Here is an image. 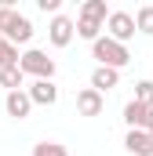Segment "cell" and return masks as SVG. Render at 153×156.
I'll use <instances>...</instances> for the list:
<instances>
[{
  "label": "cell",
  "instance_id": "obj_1",
  "mask_svg": "<svg viewBox=\"0 0 153 156\" xmlns=\"http://www.w3.org/2000/svg\"><path fill=\"white\" fill-rule=\"evenodd\" d=\"M91 58H95L99 66H106V69H124V66L131 62L128 47L117 44L113 37H99V40H95V44H91Z\"/></svg>",
  "mask_w": 153,
  "mask_h": 156
},
{
  "label": "cell",
  "instance_id": "obj_2",
  "mask_svg": "<svg viewBox=\"0 0 153 156\" xmlns=\"http://www.w3.org/2000/svg\"><path fill=\"white\" fill-rule=\"evenodd\" d=\"M18 69L33 80H55V58H47V51H40V47H29L22 55Z\"/></svg>",
  "mask_w": 153,
  "mask_h": 156
},
{
  "label": "cell",
  "instance_id": "obj_3",
  "mask_svg": "<svg viewBox=\"0 0 153 156\" xmlns=\"http://www.w3.org/2000/svg\"><path fill=\"white\" fill-rule=\"evenodd\" d=\"M139 33V26H135V15L131 11H113L110 15V22H106V37H113L117 44H124L128 47V40Z\"/></svg>",
  "mask_w": 153,
  "mask_h": 156
},
{
  "label": "cell",
  "instance_id": "obj_4",
  "mask_svg": "<svg viewBox=\"0 0 153 156\" xmlns=\"http://www.w3.org/2000/svg\"><path fill=\"white\" fill-rule=\"evenodd\" d=\"M73 37H76V22H73V18H66V15H55L51 26H47V40H51L55 47H69Z\"/></svg>",
  "mask_w": 153,
  "mask_h": 156
},
{
  "label": "cell",
  "instance_id": "obj_5",
  "mask_svg": "<svg viewBox=\"0 0 153 156\" xmlns=\"http://www.w3.org/2000/svg\"><path fill=\"white\" fill-rule=\"evenodd\" d=\"M102 109H106V94H99L95 87L76 91V113L80 116H102Z\"/></svg>",
  "mask_w": 153,
  "mask_h": 156
},
{
  "label": "cell",
  "instance_id": "obj_6",
  "mask_svg": "<svg viewBox=\"0 0 153 156\" xmlns=\"http://www.w3.org/2000/svg\"><path fill=\"white\" fill-rule=\"evenodd\" d=\"M4 109H7V116L26 120L29 113H33V98H29V91H26V87H22V91H11V94L4 98Z\"/></svg>",
  "mask_w": 153,
  "mask_h": 156
},
{
  "label": "cell",
  "instance_id": "obj_7",
  "mask_svg": "<svg viewBox=\"0 0 153 156\" xmlns=\"http://www.w3.org/2000/svg\"><path fill=\"white\" fill-rule=\"evenodd\" d=\"M26 91H29L33 105H55V102H58V87H55V80H33Z\"/></svg>",
  "mask_w": 153,
  "mask_h": 156
},
{
  "label": "cell",
  "instance_id": "obj_8",
  "mask_svg": "<svg viewBox=\"0 0 153 156\" xmlns=\"http://www.w3.org/2000/svg\"><path fill=\"white\" fill-rule=\"evenodd\" d=\"M124 149L131 156H153V134L150 131H128L124 134Z\"/></svg>",
  "mask_w": 153,
  "mask_h": 156
},
{
  "label": "cell",
  "instance_id": "obj_9",
  "mask_svg": "<svg viewBox=\"0 0 153 156\" xmlns=\"http://www.w3.org/2000/svg\"><path fill=\"white\" fill-rule=\"evenodd\" d=\"M4 37L11 40V44H15V47H18V44H29V40H33V22H29V18H26V15H15V18H11V26H7V33H4Z\"/></svg>",
  "mask_w": 153,
  "mask_h": 156
},
{
  "label": "cell",
  "instance_id": "obj_10",
  "mask_svg": "<svg viewBox=\"0 0 153 156\" xmlns=\"http://www.w3.org/2000/svg\"><path fill=\"white\" fill-rule=\"evenodd\" d=\"M146 120H150V105H142V102H128L124 105V123H128V131H146Z\"/></svg>",
  "mask_w": 153,
  "mask_h": 156
},
{
  "label": "cell",
  "instance_id": "obj_11",
  "mask_svg": "<svg viewBox=\"0 0 153 156\" xmlns=\"http://www.w3.org/2000/svg\"><path fill=\"white\" fill-rule=\"evenodd\" d=\"M117 83H120V69H106V66H95V69H91V87H95L99 94L113 91Z\"/></svg>",
  "mask_w": 153,
  "mask_h": 156
},
{
  "label": "cell",
  "instance_id": "obj_12",
  "mask_svg": "<svg viewBox=\"0 0 153 156\" xmlns=\"http://www.w3.org/2000/svg\"><path fill=\"white\" fill-rule=\"evenodd\" d=\"M110 15H113V11L106 7V0H84V4H80V18H91V22H102V26H106Z\"/></svg>",
  "mask_w": 153,
  "mask_h": 156
},
{
  "label": "cell",
  "instance_id": "obj_13",
  "mask_svg": "<svg viewBox=\"0 0 153 156\" xmlns=\"http://www.w3.org/2000/svg\"><path fill=\"white\" fill-rule=\"evenodd\" d=\"M22 62V55H18V47L11 44L7 37H0V69H15Z\"/></svg>",
  "mask_w": 153,
  "mask_h": 156
},
{
  "label": "cell",
  "instance_id": "obj_14",
  "mask_svg": "<svg viewBox=\"0 0 153 156\" xmlns=\"http://www.w3.org/2000/svg\"><path fill=\"white\" fill-rule=\"evenodd\" d=\"M0 87H7V94L11 91H22L26 87V73L15 66V69H0Z\"/></svg>",
  "mask_w": 153,
  "mask_h": 156
},
{
  "label": "cell",
  "instance_id": "obj_15",
  "mask_svg": "<svg viewBox=\"0 0 153 156\" xmlns=\"http://www.w3.org/2000/svg\"><path fill=\"white\" fill-rule=\"evenodd\" d=\"M102 29H106L102 22H91V18H80V15H76V37H84V40L95 44V40L102 37Z\"/></svg>",
  "mask_w": 153,
  "mask_h": 156
},
{
  "label": "cell",
  "instance_id": "obj_16",
  "mask_svg": "<svg viewBox=\"0 0 153 156\" xmlns=\"http://www.w3.org/2000/svg\"><path fill=\"white\" fill-rule=\"evenodd\" d=\"M135 26H139L142 37H153V4H142L135 11Z\"/></svg>",
  "mask_w": 153,
  "mask_h": 156
},
{
  "label": "cell",
  "instance_id": "obj_17",
  "mask_svg": "<svg viewBox=\"0 0 153 156\" xmlns=\"http://www.w3.org/2000/svg\"><path fill=\"white\" fill-rule=\"evenodd\" d=\"M33 156H69V153H66V145H58V142H37V145H33Z\"/></svg>",
  "mask_w": 153,
  "mask_h": 156
},
{
  "label": "cell",
  "instance_id": "obj_18",
  "mask_svg": "<svg viewBox=\"0 0 153 156\" xmlns=\"http://www.w3.org/2000/svg\"><path fill=\"white\" fill-rule=\"evenodd\" d=\"M135 102L153 105V80H139V83H135Z\"/></svg>",
  "mask_w": 153,
  "mask_h": 156
},
{
  "label": "cell",
  "instance_id": "obj_19",
  "mask_svg": "<svg viewBox=\"0 0 153 156\" xmlns=\"http://www.w3.org/2000/svg\"><path fill=\"white\" fill-rule=\"evenodd\" d=\"M15 15H18V11H15L11 4H0V37L7 33V26H11V18H15Z\"/></svg>",
  "mask_w": 153,
  "mask_h": 156
},
{
  "label": "cell",
  "instance_id": "obj_20",
  "mask_svg": "<svg viewBox=\"0 0 153 156\" xmlns=\"http://www.w3.org/2000/svg\"><path fill=\"white\" fill-rule=\"evenodd\" d=\"M37 7L44 15H58V7H62V0H37Z\"/></svg>",
  "mask_w": 153,
  "mask_h": 156
},
{
  "label": "cell",
  "instance_id": "obj_21",
  "mask_svg": "<svg viewBox=\"0 0 153 156\" xmlns=\"http://www.w3.org/2000/svg\"><path fill=\"white\" fill-rule=\"evenodd\" d=\"M146 131L153 134V105H150V120H146Z\"/></svg>",
  "mask_w": 153,
  "mask_h": 156
}]
</instances>
